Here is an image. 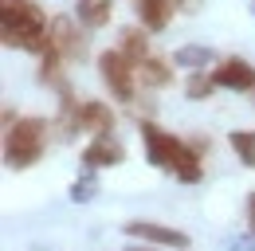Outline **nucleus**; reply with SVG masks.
<instances>
[{"label": "nucleus", "instance_id": "12", "mask_svg": "<svg viewBox=\"0 0 255 251\" xmlns=\"http://www.w3.org/2000/svg\"><path fill=\"white\" fill-rule=\"evenodd\" d=\"M208 63H216V51H212L208 43H185V47L173 51V67H189L192 75L204 71Z\"/></svg>", "mask_w": 255, "mask_h": 251}, {"label": "nucleus", "instance_id": "15", "mask_svg": "<svg viewBox=\"0 0 255 251\" xmlns=\"http://www.w3.org/2000/svg\"><path fill=\"white\" fill-rule=\"evenodd\" d=\"M212 91H216L212 71H196V75H189V83H185V98L189 102H204V98H212Z\"/></svg>", "mask_w": 255, "mask_h": 251}, {"label": "nucleus", "instance_id": "19", "mask_svg": "<svg viewBox=\"0 0 255 251\" xmlns=\"http://www.w3.org/2000/svg\"><path fill=\"white\" fill-rule=\"evenodd\" d=\"M248 228H252V236H255V188L248 192Z\"/></svg>", "mask_w": 255, "mask_h": 251}, {"label": "nucleus", "instance_id": "2", "mask_svg": "<svg viewBox=\"0 0 255 251\" xmlns=\"http://www.w3.org/2000/svg\"><path fill=\"white\" fill-rule=\"evenodd\" d=\"M137 129H141L145 157H149V165H153V169H165V173H173V177H177V181H185V185H196V181L204 177L200 153L192 149L189 141H181L177 133L161 129L157 122H137Z\"/></svg>", "mask_w": 255, "mask_h": 251}, {"label": "nucleus", "instance_id": "6", "mask_svg": "<svg viewBox=\"0 0 255 251\" xmlns=\"http://www.w3.org/2000/svg\"><path fill=\"white\" fill-rule=\"evenodd\" d=\"M51 51L63 63L87 59V51H91V47H87V28H83V24L75 28L71 16H55V20H51Z\"/></svg>", "mask_w": 255, "mask_h": 251}, {"label": "nucleus", "instance_id": "21", "mask_svg": "<svg viewBox=\"0 0 255 251\" xmlns=\"http://www.w3.org/2000/svg\"><path fill=\"white\" fill-rule=\"evenodd\" d=\"M252 16H255V0H252Z\"/></svg>", "mask_w": 255, "mask_h": 251}, {"label": "nucleus", "instance_id": "10", "mask_svg": "<svg viewBox=\"0 0 255 251\" xmlns=\"http://www.w3.org/2000/svg\"><path fill=\"white\" fill-rule=\"evenodd\" d=\"M133 12L145 31H165L177 16V0H133Z\"/></svg>", "mask_w": 255, "mask_h": 251}, {"label": "nucleus", "instance_id": "4", "mask_svg": "<svg viewBox=\"0 0 255 251\" xmlns=\"http://www.w3.org/2000/svg\"><path fill=\"white\" fill-rule=\"evenodd\" d=\"M63 102V110H59V126H63L67 133H91V137H110L114 133V110L106 106V102H98V98H87V102H79L75 106V98H59Z\"/></svg>", "mask_w": 255, "mask_h": 251}, {"label": "nucleus", "instance_id": "16", "mask_svg": "<svg viewBox=\"0 0 255 251\" xmlns=\"http://www.w3.org/2000/svg\"><path fill=\"white\" fill-rule=\"evenodd\" d=\"M228 141H232L236 157H240L248 169H255V129H232V133H228Z\"/></svg>", "mask_w": 255, "mask_h": 251}, {"label": "nucleus", "instance_id": "11", "mask_svg": "<svg viewBox=\"0 0 255 251\" xmlns=\"http://www.w3.org/2000/svg\"><path fill=\"white\" fill-rule=\"evenodd\" d=\"M75 16H79L83 28H106L110 16H114V0H79Z\"/></svg>", "mask_w": 255, "mask_h": 251}, {"label": "nucleus", "instance_id": "18", "mask_svg": "<svg viewBox=\"0 0 255 251\" xmlns=\"http://www.w3.org/2000/svg\"><path fill=\"white\" fill-rule=\"evenodd\" d=\"M228 251H255V236H244V240H228Z\"/></svg>", "mask_w": 255, "mask_h": 251}, {"label": "nucleus", "instance_id": "5", "mask_svg": "<svg viewBox=\"0 0 255 251\" xmlns=\"http://www.w3.org/2000/svg\"><path fill=\"white\" fill-rule=\"evenodd\" d=\"M98 75H102V83L110 87L114 98H122V102H133V87H137V67L114 47V51H102L98 55Z\"/></svg>", "mask_w": 255, "mask_h": 251}, {"label": "nucleus", "instance_id": "17", "mask_svg": "<svg viewBox=\"0 0 255 251\" xmlns=\"http://www.w3.org/2000/svg\"><path fill=\"white\" fill-rule=\"evenodd\" d=\"M95 192H98L95 173H83L79 181H71V192H67V196H71L75 204H91V200H95Z\"/></svg>", "mask_w": 255, "mask_h": 251}, {"label": "nucleus", "instance_id": "14", "mask_svg": "<svg viewBox=\"0 0 255 251\" xmlns=\"http://www.w3.org/2000/svg\"><path fill=\"white\" fill-rule=\"evenodd\" d=\"M118 51H122L133 67L145 63L149 59V35H145V28H122V47H118Z\"/></svg>", "mask_w": 255, "mask_h": 251}, {"label": "nucleus", "instance_id": "7", "mask_svg": "<svg viewBox=\"0 0 255 251\" xmlns=\"http://www.w3.org/2000/svg\"><path fill=\"white\" fill-rule=\"evenodd\" d=\"M129 240H145V244H161V248H177V251H189V236L181 228H169V224H153V220H129L122 224Z\"/></svg>", "mask_w": 255, "mask_h": 251}, {"label": "nucleus", "instance_id": "8", "mask_svg": "<svg viewBox=\"0 0 255 251\" xmlns=\"http://www.w3.org/2000/svg\"><path fill=\"white\" fill-rule=\"evenodd\" d=\"M212 79H216V87L224 91H255V67L248 59H240V55H228L212 67Z\"/></svg>", "mask_w": 255, "mask_h": 251}, {"label": "nucleus", "instance_id": "20", "mask_svg": "<svg viewBox=\"0 0 255 251\" xmlns=\"http://www.w3.org/2000/svg\"><path fill=\"white\" fill-rule=\"evenodd\" d=\"M129 251H149V248H129Z\"/></svg>", "mask_w": 255, "mask_h": 251}, {"label": "nucleus", "instance_id": "1", "mask_svg": "<svg viewBox=\"0 0 255 251\" xmlns=\"http://www.w3.org/2000/svg\"><path fill=\"white\" fill-rule=\"evenodd\" d=\"M0 35L4 47L43 55L51 51V20L35 0H0Z\"/></svg>", "mask_w": 255, "mask_h": 251}, {"label": "nucleus", "instance_id": "3", "mask_svg": "<svg viewBox=\"0 0 255 251\" xmlns=\"http://www.w3.org/2000/svg\"><path fill=\"white\" fill-rule=\"evenodd\" d=\"M47 145V122L43 118H20L4 129V165L8 169H32Z\"/></svg>", "mask_w": 255, "mask_h": 251}, {"label": "nucleus", "instance_id": "9", "mask_svg": "<svg viewBox=\"0 0 255 251\" xmlns=\"http://www.w3.org/2000/svg\"><path fill=\"white\" fill-rule=\"evenodd\" d=\"M83 169L87 173H95V169H114V165H122L126 161V149H122V141L110 133V137H91V145L83 149Z\"/></svg>", "mask_w": 255, "mask_h": 251}, {"label": "nucleus", "instance_id": "13", "mask_svg": "<svg viewBox=\"0 0 255 251\" xmlns=\"http://www.w3.org/2000/svg\"><path fill=\"white\" fill-rule=\"evenodd\" d=\"M137 83H141V87H153V91L169 87V83H173V67H169V59L149 55L145 63H137Z\"/></svg>", "mask_w": 255, "mask_h": 251}]
</instances>
